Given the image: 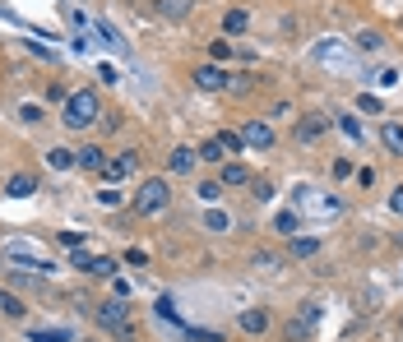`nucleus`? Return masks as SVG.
Instances as JSON below:
<instances>
[{"label": "nucleus", "mask_w": 403, "mask_h": 342, "mask_svg": "<svg viewBox=\"0 0 403 342\" xmlns=\"http://www.w3.org/2000/svg\"><path fill=\"white\" fill-rule=\"evenodd\" d=\"M315 315H320V310H315V305H306V319H292V324L283 329V338H287V342H306V338H311Z\"/></svg>", "instance_id": "nucleus-15"}, {"label": "nucleus", "mask_w": 403, "mask_h": 342, "mask_svg": "<svg viewBox=\"0 0 403 342\" xmlns=\"http://www.w3.org/2000/svg\"><path fill=\"white\" fill-rule=\"evenodd\" d=\"M380 143H385L394 157H403V125L399 121H380Z\"/></svg>", "instance_id": "nucleus-16"}, {"label": "nucleus", "mask_w": 403, "mask_h": 342, "mask_svg": "<svg viewBox=\"0 0 403 342\" xmlns=\"http://www.w3.org/2000/svg\"><path fill=\"white\" fill-rule=\"evenodd\" d=\"M0 254H5V259H14V264H33L38 273H56V264L47 259V254H38L33 245H5Z\"/></svg>", "instance_id": "nucleus-6"}, {"label": "nucleus", "mask_w": 403, "mask_h": 342, "mask_svg": "<svg viewBox=\"0 0 403 342\" xmlns=\"http://www.w3.org/2000/svg\"><path fill=\"white\" fill-rule=\"evenodd\" d=\"M158 315H162V319H172V324H181V315H176V305H172L167 296H158ZM181 329H185V324H181Z\"/></svg>", "instance_id": "nucleus-33"}, {"label": "nucleus", "mask_w": 403, "mask_h": 342, "mask_svg": "<svg viewBox=\"0 0 403 342\" xmlns=\"http://www.w3.org/2000/svg\"><path fill=\"white\" fill-rule=\"evenodd\" d=\"M241 139H246L250 148H273V125L269 121H246V125H241Z\"/></svg>", "instance_id": "nucleus-9"}, {"label": "nucleus", "mask_w": 403, "mask_h": 342, "mask_svg": "<svg viewBox=\"0 0 403 342\" xmlns=\"http://www.w3.org/2000/svg\"><path fill=\"white\" fill-rule=\"evenodd\" d=\"M399 241H403V231H399Z\"/></svg>", "instance_id": "nucleus-41"}, {"label": "nucleus", "mask_w": 403, "mask_h": 342, "mask_svg": "<svg viewBox=\"0 0 403 342\" xmlns=\"http://www.w3.org/2000/svg\"><path fill=\"white\" fill-rule=\"evenodd\" d=\"M28 342H75V333L70 329H33Z\"/></svg>", "instance_id": "nucleus-23"}, {"label": "nucleus", "mask_w": 403, "mask_h": 342, "mask_svg": "<svg viewBox=\"0 0 403 342\" xmlns=\"http://www.w3.org/2000/svg\"><path fill=\"white\" fill-rule=\"evenodd\" d=\"M352 176V157H334V180H348Z\"/></svg>", "instance_id": "nucleus-36"}, {"label": "nucleus", "mask_w": 403, "mask_h": 342, "mask_svg": "<svg viewBox=\"0 0 403 342\" xmlns=\"http://www.w3.org/2000/svg\"><path fill=\"white\" fill-rule=\"evenodd\" d=\"M75 166H79V171H102L107 153L98 148V143H84V148H75Z\"/></svg>", "instance_id": "nucleus-13"}, {"label": "nucleus", "mask_w": 403, "mask_h": 342, "mask_svg": "<svg viewBox=\"0 0 403 342\" xmlns=\"http://www.w3.org/2000/svg\"><path fill=\"white\" fill-rule=\"evenodd\" d=\"M190 79H195V88H204V93L232 88V75H227V65H195V70H190Z\"/></svg>", "instance_id": "nucleus-4"}, {"label": "nucleus", "mask_w": 403, "mask_h": 342, "mask_svg": "<svg viewBox=\"0 0 403 342\" xmlns=\"http://www.w3.org/2000/svg\"><path fill=\"white\" fill-rule=\"evenodd\" d=\"M236 56V47H227V38H213L208 42V65H227Z\"/></svg>", "instance_id": "nucleus-21"}, {"label": "nucleus", "mask_w": 403, "mask_h": 342, "mask_svg": "<svg viewBox=\"0 0 403 342\" xmlns=\"http://www.w3.org/2000/svg\"><path fill=\"white\" fill-rule=\"evenodd\" d=\"M93 121H102V98L98 88H79L66 98V111H61V125L75 134V130H89Z\"/></svg>", "instance_id": "nucleus-2"}, {"label": "nucleus", "mask_w": 403, "mask_h": 342, "mask_svg": "<svg viewBox=\"0 0 403 342\" xmlns=\"http://www.w3.org/2000/svg\"><path fill=\"white\" fill-rule=\"evenodd\" d=\"M199 199H204V203H218V199H222V185H218V180H199Z\"/></svg>", "instance_id": "nucleus-30"}, {"label": "nucleus", "mask_w": 403, "mask_h": 342, "mask_svg": "<svg viewBox=\"0 0 403 342\" xmlns=\"http://www.w3.org/2000/svg\"><path fill=\"white\" fill-rule=\"evenodd\" d=\"M126 264H135V268H139V264H149V250H139V245H130V250H126Z\"/></svg>", "instance_id": "nucleus-38"}, {"label": "nucleus", "mask_w": 403, "mask_h": 342, "mask_svg": "<svg viewBox=\"0 0 403 342\" xmlns=\"http://www.w3.org/2000/svg\"><path fill=\"white\" fill-rule=\"evenodd\" d=\"M47 166H52V171H70V166H75V148H52L47 153Z\"/></svg>", "instance_id": "nucleus-24"}, {"label": "nucleus", "mask_w": 403, "mask_h": 342, "mask_svg": "<svg viewBox=\"0 0 403 342\" xmlns=\"http://www.w3.org/2000/svg\"><path fill=\"white\" fill-rule=\"evenodd\" d=\"M246 24H250L246 10H227L222 14V33H246Z\"/></svg>", "instance_id": "nucleus-26"}, {"label": "nucleus", "mask_w": 403, "mask_h": 342, "mask_svg": "<svg viewBox=\"0 0 403 342\" xmlns=\"http://www.w3.org/2000/svg\"><path fill=\"white\" fill-rule=\"evenodd\" d=\"M5 194H10V199H28V194H38V176H33V171H14V176L5 180Z\"/></svg>", "instance_id": "nucleus-11"}, {"label": "nucleus", "mask_w": 403, "mask_h": 342, "mask_svg": "<svg viewBox=\"0 0 403 342\" xmlns=\"http://www.w3.org/2000/svg\"><path fill=\"white\" fill-rule=\"evenodd\" d=\"M130 171H139V153H135V148H126V153H121V157H116V162H107L102 171H98V176H102V180H112V185H116V180H126V176H130Z\"/></svg>", "instance_id": "nucleus-7"}, {"label": "nucleus", "mask_w": 403, "mask_h": 342, "mask_svg": "<svg viewBox=\"0 0 403 342\" xmlns=\"http://www.w3.org/2000/svg\"><path fill=\"white\" fill-rule=\"evenodd\" d=\"M213 139L222 143V153H227V157H241V148H246V139H241V130H222V134H213Z\"/></svg>", "instance_id": "nucleus-20"}, {"label": "nucleus", "mask_w": 403, "mask_h": 342, "mask_svg": "<svg viewBox=\"0 0 403 342\" xmlns=\"http://www.w3.org/2000/svg\"><path fill=\"white\" fill-rule=\"evenodd\" d=\"M199 162H208V166H222V157H227V153H222V143L218 139H204V143H199Z\"/></svg>", "instance_id": "nucleus-22"}, {"label": "nucleus", "mask_w": 403, "mask_h": 342, "mask_svg": "<svg viewBox=\"0 0 403 342\" xmlns=\"http://www.w3.org/2000/svg\"><path fill=\"white\" fill-rule=\"evenodd\" d=\"M61 245H70V250H84V231H61Z\"/></svg>", "instance_id": "nucleus-37"}, {"label": "nucleus", "mask_w": 403, "mask_h": 342, "mask_svg": "<svg viewBox=\"0 0 403 342\" xmlns=\"http://www.w3.org/2000/svg\"><path fill=\"white\" fill-rule=\"evenodd\" d=\"M19 116H24V125H42V121H47V111H42V107H33V102H24V107H19Z\"/></svg>", "instance_id": "nucleus-29"}, {"label": "nucleus", "mask_w": 403, "mask_h": 342, "mask_svg": "<svg viewBox=\"0 0 403 342\" xmlns=\"http://www.w3.org/2000/svg\"><path fill=\"white\" fill-rule=\"evenodd\" d=\"M357 111H366V116H380V98L362 93V98H357Z\"/></svg>", "instance_id": "nucleus-34"}, {"label": "nucleus", "mask_w": 403, "mask_h": 342, "mask_svg": "<svg viewBox=\"0 0 403 342\" xmlns=\"http://www.w3.org/2000/svg\"><path fill=\"white\" fill-rule=\"evenodd\" d=\"M255 180V171H250L246 162H222L218 166V185H250Z\"/></svg>", "instance_id": "nucleus-14"}, {"label": "nucleus", "mask_w": 403, "mask_h": 342, "mask_svg": "<svg viewBox=\"0 0 403 342\" xmlns=\"http://www.w3.org/2000/svg\"><path fill=\"white\" fill-rule=\"evenodd\" d=\"M93 319H98V329L112 333L116 342H139V324L130 319L126 296H107V301H98V305H93Z\"/></svg>", "instance_id": "nucleus-1"}, {"label": "nucleus", "mask_w": 403, "mask_h": 342, "mask_svg": "<svg viewBox=\"0 0 403 342\" xmlns=\"http://www.w3.org/2000/svg\"><path fill=\"white\" fill-rule=\"evenodd\" d=\"M116 268H121V259H112V254H93L84 273H93V278H116Z\"/></svg>", "instance_id": "nucleus-18"}, {"label": "nucleus", "mask_w": 403, "mask_h": 342, "mask_svg": "<svg viewBox=\"0 0 403 342\" xmlns=\"http://www.w3.org/2000/svg\"><path fill=\"white\" fill-rule=\"evenodd\" d=\"M0 315H5V319H28V305L19 301L14 292H0Z\"/></svg>", "instance_id": "nucleus-19"}, {"label": "nucleus", "mask_w": 403, "mask_h": 342, "mask_svg": "<svg viewBox=\"0 0 403 342\" xmlns=\"http://www.w3.org/2000/svg\"><path fill=\"white\" fill-rule=\"evenodd\" d=\"M390 208H394V213H399V217H403V185H399V190H394V194H390Z\"/></svg>", "instance_id": "nucleus-39"}, {"label": "nucleus", "mask_w": 403, "mask_h": 342, "mask_svg": "<svg viewBox=\"0 0 403 342\" xmlns=\"http://www.w3.org/2000/svg\"><path fill=\"white\" fill-rule=\"evenodd\" d=\"M204 227H208V231H227V227H232V217L218 213V208H208V213H204Z\"/></svg>", "instance_id": "nucleus-27"}, {"label": "nucleus", "mask_w": 403, "mask_h": 342, "mask_svg": "<svg viewBox=\"0 0 403 342\" xmlns=\"http://www.w3.org/2000/svg\"><path fill=\"white\" fill-rule=\"evenodd\" d=\"M153 10L162 14V19H172V24H181V19L195 14V0H153Z\"/></svg>", "instance_id": "nucleus-12"}, {"label": "nucleus", "mask_w": 403, "mask_h": 342, "mask_svg": "<svg viewBox=\"0 0 403 342\" xmlns=\"http://www.w3.org/2000/svg\"><path fill=\"white\" fill-rule=\"evenodd\" d=\"M334 121H338V130H343L352 143H362V139H366V130H362V121H357V116H334Z\"/></svg>", "instance_id": "nucleus-25"}, {"label": "nucleus", "mask_w": 403, "mask_h": 342, "mask_svg": "<svg viewBox=\"0 0 403 342\" xmlns=\"http://www.w3.org/2000/svg\"><path fill=\"white\" fill-rule=\"evenodd\" d=\"M250 194H255V199H273V180L255 176V180H250Z\"/></svg>", "instance_id": "nucleus-32"}, {"label": "nucleus", "mask_w": 403, "mask_h": 342, "mask_svg": "<svg viewBox=\"0 0 403 342\" xmlns=\"http://www.w3.org/2000/svg\"><path fill=\"white\" fill-rule=\"evenodd\" d=\"M287 254H292V259H311V254H320V236H292V241H287Z\"/></svg>", "instance_id": "nucleus-17"}, {"label": "nucleus", "mask_w": 403, "mask_h": 342, "mask_svg": "<svg viewBox=\"0 0 403 342\" xmlns=\"http://www.w3.org/2000/svg\"><path fill=\"white\" fill-rule=\"evenodd\" d=\"M167 203H172V190H167V180H162V176H149V180L139 185V190H135L130 208H135L139 217H158L162 208H167Z\"/></svg>", "instance_id": "nucleus-3"}, {"label": "nucleus", "mask_w": 403, "mask_h": 342, "mask_svg": "<svg viewBox=\"0 0 403 342\" xmlns=\"http://www.w3.org/2000/svg\"><path fill=\"white\" fill-rule=\"evenodd\" d=\"M273 231L292 236V231H297V213H292V208H287V213H278V217H273Z\"/></svg>", "instance_id": "nucleus-28"}, {"label": "nucleus", "mask_w": 403, "mask_h": 342, "mask_svg": "<svg viewBox=\"0 0 403 342\" xmlns=\"http://www.w3.org/2000/svg\"><path fill=\"white\" fill-rule=\"evenodd\" d=\"M329 130V116H320V111H311V116H297V125H292V139L297 143H315L320 134Z\"/></svg>", "instance_id": "nucleus-5"}, {"label": "nucleus", "mask_w": 403, "mask_h": 342, "mask_svg": "<svg viewBox=\"0 0 403 342\" xmlns=\"http://www.w3.org/2000/svg\"><path fill=\"white\" fill-rule=\"evenodd\" d=\"M195 166H199V153H195V148H185V143H181V148H172V157H167V171H172V176H190Z\"/></svg>", "instance_id": "nucleus-10"}, {"label": "nucleus", "mask_w": 403, "mask_h": 342, "mask_svg": "<svg viewBox=\"0 0 403 342\" xmlns=\"http://www.w3.org/2000/svg\"><path fill=\"white\" fill-rule=\"evenodd\" d=\"M399 329H403V319H399Z\"/></svg>", "instance_id": "nucleus-40"}, {"label": "nucleus", "mask_w": 403, "mask_h": 342, "mask_svg": "<svg viewBox=\"0 0 403 342\" xmlns=\"http://www.w3.org/2000/svg\"><path fill=\"white\" fill-rule=\"evenodd\" d=\"M98 203H102V208H121L126 194H116V185H107V190H98Z\"/></svg>", "instance_id": "nucleus-31"}, {"label": "nucleus", "mask_w": 403, "mask_h": 342, "mask_svg": "<svg viewBox=\"0 0 403 342\" xmlns=\"http://www.w3.org/2000/svg\"><path fill=\"white\" fill-rule=\"evenodd\" d=\"M357 47H362V51H380V33H371V28L357 33Z\"/></svg>", "instance_id": "nucleus-35"}, {"label": "nucleus", "mask_w": 403, "mask_h": 342, "mask_svg": "<svg viewBox=\"0 0 403 342\" xmlns=\"http://www.w3.org/2000/svg\"><path fill=\"white\" fill-rule=\"evenodd\" d=\"M269 324H273V319H269V310H264V305H260V310H241V315H236V329L250 333V338H264V333H269Z\"/></svg>", "instance_id": "nucleus-8"}]
</instances>
